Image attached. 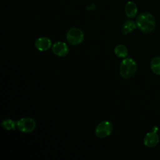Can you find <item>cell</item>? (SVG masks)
I'll use <instances>...</instances> for the list:
<instances>
[{"instance_id":"2","label":"cell","mask_w":160,"mask_h":160,"mask_svg":"<svg viewBox=\"0 0 160 160\" xmlns=\"http://www.w3.org/2000/svg\"><path fill=\"white\" fill-rule=\"evenodd\" d=\"M137 70V64L136 61L131 58H124L121 62L119 68V73L121 77L124 79L132 78Z\"/></svg>"},{"instance_id":"3","label":"cell","mask_w":160,"mask_h":160,"mask_svg":"<svg viewBox=\"0 0 160 160\" xmlns=\"http://www.w3.org/2000/svg\"><path fill=\"white\" fill-rule=\"evenodd\" d=\"M66 39L72 45L79 44L84 39V33L78 28H72L68 30L66 34Z\"/></svg>"},{"instance_id":"6","label":"cell","mask_w":160,"mask_h":160,"mask_svg":"<svg viewBox=\"0 0 160 160\" xmlns=\"http://www.w3.org/2000/svg\"><path fill=\"white\" fill-rule=\"evenodd\" d=\"M159 138L156 133V131L154 130L152 132H148L144 138V144L148 148L155 147L159 142Z\"/></svg>"},{"instance_id":"4","label":"cell","mask_w":160,"mask_h":160,"mask_svg":"<svg viewBox=\"0 0 160 160\" xmlns=\"http://www.w3.org/2000/svg\"><path fill=\"white\" fill-rule=\"evenodd\" d=\"M16 122L18 129L22 132L29 133L33 131L36 128V122L31 118H23Z\"/></svg>"},{"instance_id":"8","label":"cell","mask_w":160,"mask_h":160,"mask_svg":"<svg viewBox=\"0 0 160 160\" xmlns=\"http://www.w3.org/2000/svg\"><path fill=\"white\" fill-rule=\"evenodd\" d=\"M36 48L40 51H46L51 46V41L47 37H41L38 38L34 43Z\"/></svg>"},{"instance_id":"9","label":"cell","mask_w":160,"mask_h":160,"mask_svg":"<svg viewBox=\"0 0 160 160\" xmlns=\"http://www.w3.org/2000/svg\"><path fill=\"white\" fill-rule=\"evenodd\" d=\"M138 12L136 4L132 1H128L125 6V13L128 18H134Z\"/></svg>"},{"instance_id":"7","label":"cell","mask_w":160,"mask_h":160,"mask_svg":"<svg viewBox=\"0 0 160 160\" xmlns=\"http://www.w3.org/2000/svg\"><path fill=\"white\" fill-rule=\"evenodd\" d=\"M54 54L59 57H64L69 53V48L67 44L63 42H56L52 47Z\"/></svg>"},{"instance_id":"13","label":"cell","mask_w":160,"mask_h":160,"mask_svg":"<svg viewBox=\"0 0 160 160\" xmlns=\"http://www.w3.org/2000/svg\"><path fill=\"white\" fill-rule=\"evenodd\" d=\"M1 126L6 130L14 131L16 126V122L12 119H4L2 121Z\"/></svg>"},{"instance_id":"5","label":"cell","mask_w":160,"mask_h":160,"mask_svg":"<svg viewBox=\"0 0 160 160\" xmlns=\"http://www.w3.org/2000/svg\"><path fill=\"white\" fill-rule=\"evenodd\" d=\"M113 126L111 122L104 121L98 124L95 129V134L98 138H104L109 136L112 131Z\"/></svg>"},{"instance_id":"12","label":"cell","mask_w":160,"mask_h":160,"mask_svg":"<svg viewBox=\"0 0 160 160\" xmlns=\"http://www.w3.org/2000/svg\"><path fill=\"white\" fill-rule=\"evenodd\" d=\"M151 69L152 71L157 74L160 75V57H155L151 61Z\"/></svg>"},{"instance_id":"10","label":"cell","mask_w":160,"mask_h":160,"mask_svg":"<svg viewBox=\"0 0 160 160\" xmlns=\"http://www.w3.org/2000/svg\"><path fill=\"white\" fill-rule=\"evenodd\" d=\"M136 27H137V25L136 22H134L131 20H128L126 21L122 26V33L124 34H128L131 32H132V31H134L136 28Z\"/></svg>"},{"instance_id":"1","label":"cell","mask_w":160,"mask_h":160,"mask_svg":"<svg viewBox=\"0 0 160 160\" xmlns=\"http://www.w3.org/2000/svg\"><path fill=\"white\" fill-rule=\"evenodd\" d=\"M137 27L141 31L145 34L152 32L156 26V19L149 12H142L140 14L136 21Z\"/></svg>"},{"instance_id":"11","label":"cell","mask_w":160,"mask_h":160,"mask_svg":"<svg viewBox=\"0 0 160 160\" xmlns=\"http://www.w3.org/2000/svg\"><path fill=\"white\" fill-rule=\"evenodd\" d=\"M114 53L116 56L121 58H125L128 54L127 48L122 44H118L114 48Z\"/></svg>"}]
</instances>
